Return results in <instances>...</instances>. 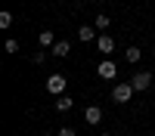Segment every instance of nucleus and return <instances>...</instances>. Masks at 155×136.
<instances>
[{
	"label": "nucleus",
	"instance_id": "5",
	"mask_svg": "<svg viewBox=\"0 0 155 136\" xmlns=\"http://www.w3.org/2000/svg\"><path fill=\"white\" fill-rule=\"evenodd\" d=\"M84 121H87V124H99V121H102V108H99V105H90V108L84 111Z\"/></svg>",
	"mask_w": 155,
	"mask_h": 136
},
{
	"label": "nucleus",
	"instance_id": "14",
	"mask_svg": "<svg viewBox=\"0 0 155 136\" xmlns=\"http://www.w3.org/2000/svg\"><path fill=\"white\" fill-rule=\"evenodd\" d=\"M96 28H99V31L109 28V16H106V12H102V16H96Z\"/></svg>",
	"mask_w": 155,
	"mask_h": 136
},
{
	"label": "nucleus",
	"instance_id": "6",
	"mask_svg": "<svg viewBox=\"0 0 155 136\" xmlns=\"http://www.w3.org/2000/svg\"><path fill=\"white\" fill-rule=\"evenodd\" d=\"M37 43H41L44 49H47V46L53 49V43H56V34H53V31H41V34H37Z\"/></svg>",
	"mask_w": 155,
	"mask_h": 136
},
{
	"label": "nucleus",
	"instance_id": "12",
	"mask_svg": "<svg viewBox=\"0 0 155 136\" xmlns=\"http://www.w3.org/2000/svg\"><path fill=\"white\" fill-rule=\"evenodd\" d=\"M9 25H12V12H0V28H9Z\"/></svg>",
	"mask_w": 155,
	"mask_h": 136
},
{
	"label": "nucleus",
	"instance_id": "7",
	"mask_svg": "<svg viewBox=\"0 0 155 136\" xmlns=\"http://www.w3.org/2000/svg\"><path fill=\"white\" fill-rule=\"evenodd\" d=\"M96 46L102 49V53H112V49H115V40H112L109 34H99V37H96Z\"/></svg>",
	"mask_w": 155,
	"mask_h": 136
},
{
	"label": "nucleus",
	"instance_id": "18",
	"mask_svg": "<svg viewBox=\"0 0 155 136\" xmlns=\"http://www.w3.org/2000/svg\"><path fill=\"white\" fill-rule=\"evenodd\" d=\"M102 136H109V133H102Z\"/></svg>",
	"mask_w": 155,
	"mask_h": 136
},
{
	"label": "nucleus",
	"instance_id": "9",
	"mask_svg": "<svg viewBox=\"0 0 155 136\" xmlns=\"http://www.w3.org/2000/svg\"><path fill=\"white\" fill-rule=\"evenodd\" d=\"M71 105H74L71 96H59V99H56V111H71Z\"/></svg>",
	"mask_w": 155,
	"mask_h": 136
},
{
	"label": "nucleus",
	"instance_id": "13",
	"mask_svg": "<svg viewBox=\"0 0 155 136\" xmlns=\"http://www.w3.org/2000/svg\"><path fill=\"white\" fill-rule=\"evenodd\" d=\"M31 62H34V65H44V62H47V49H37V53L31 56Z\"/></svg>",
	"mask_w": 155,
	"mask_h": 136
},
{
	"label": "nucleus",
	"instance_id": "8",
	"mask_svg": "<svg viewBox=\"0 0 155 136\" xmlns=\"http://www.w3.org/2000/svg\"><path fill=\"white\" fill-rule=\"evenodd\" d=\"M68 49H71V43H68V40H56V43H53V56H56V59H62V56H68Z\"/></svg>",
	"mask_w": 155,
	"mask_h": 136
},
{
	"label": "nucleus",
	"instance_id": "3",
	"mask_svg": "<svg viewBox=\"0 0 155 136\" xmlns=\"http://www.w3.org/2000/svg\"><path fill=\"white\" fill-rule=\"evenodd\" d=\"M130 87H134V90H140V93L149 90V87H152V71H140V74H134V77H130Z\"/></svg>",
	"mask_w": 155,
	"mask_h": 136
},
{
	"label": "nucleus",
	"instance_id": "1",
	"mask_svg": "<svg viewBox=\"0 0 155 136\" xmlns=\"http://www.w3.org/2000/svg\"><path fill=\"white\" fill-rule=\"evenodd\" d=\"M130 96H134V87H130V84H115V90H112V99H115L118 105L130 102Z\"/></svg>",
	"mask_w": 155,
	"mask_h": 136
},
{
	"label": "nucleus",
	"instance_id": "4",
	"mask_svg": "<svg viewBox=\"0 0 155 136\" xmlns=\"http://www.w3.org/2000/svg\"><path fill=\"white\" fill-rule=\"evenodd\" d=\"M96 71H99V77L112 81L115 74H118V65H115V62H109V59H106V62H99V68H96Z\"/></svg>",
	"mask_w": 155,
	"mask_h": 136
},
{
	"label": "nucleus",
	"instance_id": "10",
	"mask_svg": "<svg viewBox=\"0 0 155 136\" xmlns=\"http://www.w3.org/2000/svg\"><path fill=\"white\" fill-rule=\"evenodd\" d=\"M78 40L90 43V40H93V28H90V25H84V28H78Z\"/></svg>",
	"mask_w": 155,
	"mask_h": 136
},
{
	"label": "nucleus",
	"instance_id": "11",
	"mask_svg": "<svg viewBox=\"0 0 155 136\" xmlns=\"http://www.w3.org/2000/svg\"><path fill=\"white\" fill-rule=\"evenodd\" d=\"M140 56H143V53H140V46H127V53H124L127 62H140Z\"/></svg>",
	"mask_w": 155,
	"mask_h": 136
},
{
	"label": "nucleus",
	"instance_id": "15",
	"mask_svg": "<svg viewBox=\"0 0 155 136\" xmlns=\"http://www.w3.org/2000/svg\"><path fill=\"white\" fill-rule=\"evenodd\" d=\"M6 53H19V40H12V37H9V40H6Z\"/></svg>",
	"mask_w": 155,
	"mask_h": 136
},
{
	"label": "nucleus",
	"instance_id": "17",
	"mask_svg": "<svg viewBox=\"0 0 155 136\" xmlns=\"http://www.w3.org/2000/svg\"><path fill=\"white\" fill-rule=\"evenodd\" d=\"M41 136H50V133H41Z\"/></svg>",
	"mask_w": 155,
	"mask_h": 136
},
{
	"label": "nucleus",
	"instance_id": "2",
	"mask_svg": "<svg viewBox=\"0 0 155 136\" xmlns=\"http://www.w3.org/2000/svg\"><path fill=\"white\" fill-rule=\"evenodd\" d=\"M65 77H62V74H50V77H47V90L50 93H53V96H62V93H65Z\"/></svg>",
	"mask_w": 155,
	"mask_h": 136
},
{
	"label": "nucleus",
	"instance_id": "16",
	"mask_svg": "<svg viewBox=\"0 0 155 136\" xmlns=\"http://www.w3.org/2000/svg\"><path fill=\"white\" fill-rule=\"evenodd\" d=\"M56 136H78V133H74V130H71V127H62V130H59V133H56Z\"/></svg>",
	"mask_w": 155,
	"mask_h": 136
}]
</instances>
